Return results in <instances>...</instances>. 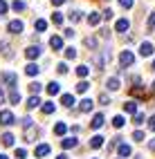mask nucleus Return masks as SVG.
I'll use <instances>...</instances> for the list:
<instances>
[{"mask_svg": "<svg viewBox=\"0 0 155 159\" xmlns=\"http://www.w3.org/2000/svg\"><path fill=\"white\" fill-rule=\"evenodd\" d=\"M56 70H59V74H65V72H68V65H65V63H59Z\"/></svg>", "mask_w": 155, "mask_h": 159, "instance_id": "nucleus-45", "label": "nucleus"}, {"mask_svg": "<svg viewBox=\"0 0 155 159\" xmlns=\"http://www.w3.org/2000/svg\"><path fill=\"white\" fill-rule=\"evenodd\" d=\"M61 103H63L65 108H72L77 101H74V97H72V94H61Z\"/></svg>", "mask_w": 155, "mask_h": 159, "instance_id": "nucleus-16", "label": "nucleus"}, {"mask_svg": "<svg viewBox=\"0 0 155 159\" xmlns=\"http://www.w3.org/2000/svg\"><path fill=\"white\" fill-rule=\"evenodd\" d=\"M88 88H90V83H88V81H79V83H77V92H79V94L88 92Z\"/></svg>", "mask_w": 155, "mask_h": 159, "instance_id": "nucleus-26", "label": "nucleus"}, {"mask_svg": "<svg viewBox=\"0 0 155 159\" xmlns=\"http://www.w3.org/2000/svg\"><path fill=\"white\" fill-rule=\"evenodd\" d=\"M0 139H2V146H7V148H9V146H14V134H12V132H5L2 137H0Z\"/></svg>", "mask_w": 155, "mask_h": 159, "instance_id": "nucleus-19", "label": "nucleus"}, {"mask_svg": "<svg viewBox=\"0 0 155 159\" xmlns=\"http://www.w3.org/2000/svg\"><path fill=\"white\" fill-rule=\"evenodd\" d=\"M12 123H16V116L9 110H0V125H12Z\"/></svg>", "mask_w": 155, "mask_h": 159, "instance_id": "nucleus-3", "label": "nucleus"}, {"mask_svg": "<svg viewBox=\"0 0 155 159\" xmlns=\"http://www.w3.org/2000/svg\"><path fill=\"white\" fill-rule=\"evenodd\" d=\"M119 5H121L124 9H130V7H133V0H119Z\"/></svg>", "mask_w": 155, "mask_h": 159, "instance_id": "nucleus-44", "label": "nucleus"}, {"mask_svg": "<svg viewBox=\"0 0 155 159\" xmlns=\"http://www.w3.org/2000/svg\"><path fill=\"white\" fill-rule=\"evenodd\" d=\"M133 139H135V141H144L146 137H144V132H142V130H135V132H133Z\"/></svg>", "mask_w": 155, "mask_h": 159, "instance_id": "nucleus-37", "label": "nucleus"}, {"mask_svg": "<svg viewBox=\"0 0 155 159\" xmlns=\"http://www.w3.org/2000/svg\"><path fill=\"white\" fill-rule=\"evenodd\" d=\"M23 27H25L23 20H12V23L7 25V29L12 31V34H20V31H23Z\"/></svg>", "mask_w": 155, "mask_h": 159, "instance_id": "nucleus-5", "label": "nucleus"}, {"mask_svg": "<svg viewBox=\"0 0 155 159\" xmlns=\"http://www.w3.org/2000/svg\"><path fill=\"white\" fill-rule=\"evenodd\" d=\"M130 146L128 143H119V157H130Z\"/></svg>", "mask_w": 155, "mask_h": 159, "instance_id": "nucleus-21", "label": "nucleus"}, {"mask_svg": "<svg viewBox=\"0 0 155 159\" xmlns=\"http://www.w3.org/2000/svg\"><path fill=\"white\" fill-rule=\"evenodd\" d=\"M5 101V92H2V88H0V103Z\"/></svg>", "mask_w": 155, "mask_h": 159, "instance_id": "nucleus-51", "label": "nucleus"}, {"mask_svg": "<svg viewBox=\"0 0 155 159\" xmlns=\"http://www.w3.org/2000/svg\"><path fill=\"white\" fill-rule=\"evenodd\" d=\"M124 123H126V119H124L121 114H117L115 119H112V125H115V128H124Z\"/></svg>", "mask_w": 155, "mask_h": 159, "instance_id": "nucleus-31", "label": "nucleus"}, {"mask_svg": "<svg viewBox=\"0 0 155 159\" xmlns=\"http://www.w3.org/2000/svg\"><path fill=\"white\" fill-rule=\"evenodd\" d=\"M47 92L52 94V97H56V94L61 92V85L59 83H47Z\"/></svg>", "mask_w": 155, "mask_h": 159, "instance_id": "nucleus-22", "label": "nucleus"}, {"mask_svg": "<svg viewBox=\"0 0 155 159\" xmlns=\"http://www.w3.org/2000/svg\"><path fill=\"white\" fill-rule=\"evenodd\" d=\"M25 56H27L29 61L38 58V56H40V47H38V45H32V47H27V49H25Z\"/></svg>", "mask_w": 155, "mask_h": 159, "instance_id": "nucleus-4", "label": "nucleus"}, {"mask_svg": "<svg viewBox=\"0 0 155 159\" xmlns=\"http://www.w3.org/2000/svg\"><path fill=\"white\" fill-rule=\"evenodd\" d=\"M52 23L54 25H63V16L61 14H52Z\"/></svg>", "mask_w": 155, "mask_h": 159, "instance_id": "nucleus-36", "label": "nucleus"}, {"mask_svg": "<svg viewBox=\"0 0 155 159\" xmlns=\"http://www.w3.org/2000/svg\"><path fill=\"white\" fill-rule=\"evenodd\" d=\"M34 134H36V128H25V141H34Z\"/></svg>", "mask_w": 155, "mask_h": 159, "instance_id": "nucleus-27", "label": "nucleus"}, {"mask_svg": "<svg viewBox=\"0 0 155 159\" xmlns=\"http://www.w3.org/2000/svg\"><path fill=\"white\" fill-rule=\"evenodd\" d=\"M88 74H90V67H88V65H79V67H77V76H79V79H86Z\"/></svg>", "mask_w": 155, "mask_h": 159, "instance_id": "nucleus-20", "label": "nucleus"}, {"mask_svg": "<svg viewBox=\"0 0 155 159\" xmlns=\"http://www.w3.org/2000/svg\"><path fill=\"white\" fill-rule=\"evenodd\" d=\"M153 29H155V14L148 16V31H153Z\"/></svg>", "mask_w": 155, "mask_h": 159, "instance_id": "nucleus-43", "label": "nucleus"}, {"mask_svg": "<svg viewBox=\"0 0 155 159\" xmlns=\"http://www.w3.org/2000/svg\"><path fill=\"white\" fill-rule=\"evenodd\" d=\"M81 18H83V16H81V11H72V14H70V20H72V23H79Z\"/></svg>", "mask_w": 155, "mask_h": 159, "instance_id": "nucleus-38", "label": "nucleus"}, {"mask_svg": "<svg viewBox=\"0 0 155 159\" xmlns=\"http://www.w3.org/2000/svg\"><path fill=\"white\" fill-rule=\"evenodd\" d=\"M148 148H151V150H155V139H151V141H148Z\"/></svg>", "mask_w": 155, "mask_h": 159, "instance_id": "nucleus-50", "label": "nucleus"}, {"mask_svg": "<svg viewBox=\"0 0 155 159\" xmlns=\"http://www.w3.org/2000/svg\"><path fill=\"white\" fill-rule=\"evenodd\" d=\"M65 132H68V125H65V123H56V125H54V134L63 137Z\"/></svg>", "mask_w": 155, "mask_h": 159, "instance_id": "nucleus-24", "label": "nucleus"}, {"mask_svg": "<svg viewBox=\"0 0 155 159\" xmlns=\"http://www.w3.org/2000/svg\"><path fill=\"white\" fill-rule=\"evenodd\" d=\"M151 70H153V72H155V61H153V65H151Z\"/></svg>", "mask_w": 155, "mask_h": 159, "instance_id": "nucleus-53", "label": "nucleus"}, {"mask_svg": "<svg viewBox=\"0 0 155 159\" xmlns=\"http://www.w3.org/2000/svg\"><path fill=\"white\" fill-rule=\"evenodd\" d=\"M38 72H40V67L34 65V63H29V65L25 67V74H27V76H38Z\"/></svg>", "mask_w": 155, "mask_h": 159, "instance_id": "nucleus-17", "label": "nucleus"}, {"mask_svg": "<svg viewBox=\"0 0 155 159\" xmlns=\"http://www.w3.org/2000/svg\"><path fill=\"white\" fill-rule=\"evenodd\" d=\"M45 155H49V146H47V143H40V146H36L34 157H45Z\"/></svg>", "mask_w": 155, "mask_h": 159, "instance_id": "nucleus-11", "label": "nucleus"}, {"mask_svg": "<svg viewBox=\"0 0 155 159\" xmlns=\"http://www.w3.org/2000/svg\"><path fill=\"white\" fill-rule=\"evenodd\" d=\"M65 2V0H52V5H54V7H59V5H63Z\"/></svg>", "mask_w": 155, "mask_h": 159, "instance_id": "nucleus-49", "label": "nucleus"}, {"mask_svg": "<svg viewBox=\"0 0 155 159\" xmlns=\"http://www.w3.org/2000/svg\"><path fill=\"white\" fill-rule=\"evenodd\" d=\"M54 112V103H43V114H52Z\"/></svg>", "mask_w": 155, "mask_h": 159, "instance_id": "nucleus-35", "label": "nucleus"}, {"mask_svg": "<svg viewBox=\"0 0 155 159\" xmlns=\"http://www.w3.org/2000/svg\"><path fill=\"white\" fill-rule=\"evenodd\" d=\"M49 47L54 49V52L63 49V38H61V36H52V38H49Z\"/></svg>", "mask_w": 155, "mask_h": 159, "instance_id": "nucleus-7", "label": "nucleus"}, {"mask_svg": "<svg viewBox=\"0 0 155 159\" xmlns=\"http://www.w3.org/2000/svg\"><path fill=\"white\" fill-rule=\"evenodd\" d=\"M153 52H155V47L151 43H142L139 45V56H153Z\"/></svg>", "mask_w": 155, "mask_h": 159, "instance_id": "nucleus-6", "label": "nucleus"}, {"mask_svg": "<svg viewBox=\"0 0 155 159\" xmlns=\"http://www.w3.org/2000/svg\"><path fill=\"white\" fill-rule=\"evenodd\" d=\"M0 159H9V157H5V155H0Z\"/></svg>", "mask_w": 155, "mask_h": 159, "instance_id": "nucleus-55", "label": "nucleus"}, {"mask_svg": "<svg viewBox=\"0 0 155 159\" xmlns=\"http://www.w3.org/2000/svg\"><path fill=\"white\" fill-rule=\"evenodd\" d=\"M133 123H135V125H142V123H144V114H139V112H137L135 116H133Z\"/></svg>", "mask_w": 155, "mask_h": 159, "instance_id": "nucleus-40", "label": "nucleus"}, {"mask_svg": "<svg viewBox=\"0 0 155 159\" xmlns=\"http://www.w3.org/2000/svg\"><path fill=\"white\" fill-rule=\"evenodd\" d=\"M106 85H108V90H112V92H115V90H119V79H117V76L108 79V83H106Z\"/></svg>", "mask_w": 155, "mask_h": 159, "instance_id": "nucleus-23", "label": "nucleus"}, {"mask_svg": "<svg viewBox=\"0 0 155 159\" xmlns=\"http://www.w3.org/2000/svg\"><path fill=\"white\" fill-rule=\"evenodd\" d=\"M40 90H43V88H40V83H38V81H36V83H32V85H29V92H32L34 97H38V92H40Z\"/></svg>", "mask_w": 155, "mask_h": 159, "instance_id": "nucleus-32", "label": "nucleus"}, {"mask_svg": "<svg viewBox=\"0 0 155 159\" xmlns=\"http://www.w3.org/2000/svg\"><path fill=\"white\" fill-rule=\"evenodd\" d=\"M7 9H9V5L5 2V0H0V16H5V14H7Z\"/></svg>", "mask_w": 155, "mask_h": 159, "instance_id": "nucleus-42", "label": "nucleus"}, {"mask_svg": "<svg viewBox=\"0 0 155 159\" xmlns=\"http://www.w3.org/2000/svg\"><path fill=\"white\" fill-rule=\"evenodd\" d=\"M27 157V150L25 148H16V159H25Z\"/></svg>", "mask_w": 155, "mask_h": 159, "instance_id": "nucleus-39", "label": "nucleus"}, {"mask_svg": "<svg viewBox=\"0 0 155 159\" xmlns=\"http://www.w3.org/2000/svg\"><path fill=\"white\" fill-rule=\"evenodd\" d=\"M101 146H103V137H101V134H95V137L90 139V148H92V150H99Z\"/></svg>", "mask_w": 155, "mask_h": 159, "instance_id": "nucleus-10", "label": "nucleus"}, {"mask_svg": "<svg viewBox=\"0 0 155 159\" xmlns=\"http://www.w3.org/2000/svg\"><path fill=\"white\" fill-rule=\"evenodd\" d=\"M101 14H103V18H106V20L112 18V11H110V9H106V11H101Z\"/></svg>", "mask_w": 155, "mask_h": 159, "instance_id": "nucleus-47", "label": "nucleus"}, {"mask_svg": "<svg viewBox=\"0 0 155 159\" xmlns=\"http://www.w3.org/2000/svg\"><path fill=\"white\" fill-rule=\"evenodd\" d=\"M61 146H63L65 150H70V148L77 146V139H74V137H72V139H63V141H61Z\"/></svg>", "mask_w": 155, "mask_h": 159, "instance_id": "nucleus-29", "label": "nucleus"}, {"mask_svg": "<svg viewBox=\"0 0 155 159\" xmlns=\"http://www.w3.org/2000/svg\"><path fill=\"white\" fill-rule=\"evenodd\" d=\"M128 27H130L128 18H119L117 23H115V29H117V31H128Z\"/></svg>", "mask_w": 155, "mask_h": 159, "instance_id": "nucleus-12", "label": "nucleus"}, {"mask_svg": "<svg viewBox=\"0 0 155 159\" xmlns=\"http://www.w3.org/2000/svg\"><path fill=\"white\" fill-rule=\"evenodd\" d=\"M148 128H151V130H153V132H155V116H153V119H151V121H148Z\"/></svg>", "mask_w": 155, "mask_h": 159, "instance_id": "nucleus-48", "label": "nucleus"}, {"mask_svg": "<svg viewBox=\"0 0 155 159\" xmlns=\"http://www.w3.org/2000/svg\"><path fill=\"white\" fill-rule=\"evenodd\" d=\"M101 18H103V14L95 11V14H90V16H88V23H90V25H99V23H101Z\"/></svg>", "mask_w": 155, "mask_h": 159, "instance_id": "nucleus-18", "label": "nucleus"}, {"mask_svg": "<svg viewBox=\"0 0 155 159\" xmlns=\"http://www.w3.org/2000/svg\"><path fill=\"white\" fill-rule=\"evenodd\" d=\"M92 108H95V101H92V99H83V101L79 103V110L81 112H90Z\"/></svg>", "mask_w": 155, "mask_h": 159, "instance_id": "nucleus-9", "label": "nucleus"}, {"mask_svg": "<svg viewBox=\"0 0 155 159\" xmlns=\"http://www.w3.org/2000/svg\"><path fill=\"white\" fill-rule=\"evenodd\" d=\"M56 159H68V157H65V155H59V157H56Z\"/></svg>", "mask_w": 155, "mask_h": 159, "instance_id": "nucleus-52", "label": "nucleus"}, {"mask_svg": "<svg viewBox=\"0 0 155 159\" xmlns=\"http://www.w3.org/2000/svg\"><path fill=\"white\" fill-rule=\"evenodd\" d=\"M130 94H133V97H139V99H146V97H148L146 90L139 88V85H133V88H130Z\"/></svg>", "mask_w": 155, "mask_h": 159, "instance_id": "nucleus-13", "label": "nucleus"}, {"mask_svg": "<svg viewBox=\"0 0 155 159\" xmlns=\"http://www.w3.org/2000/svg\"><path fill=\"white\" fill-rule=\"evenodd\" d=\"M99 103H103V105H108V103H110V99H108V94H101V97H99Z\"/></svg>", "mask_w": 155, "mask_h": 159, "instance_id": "nucleus-46", "label": "nucleus"}, {"mask_svg": "<svg viewBox=\"0 0 155 159\" xmlns=\"http://www.w3.org/2000/svg\"><path fill=\"white\" fill-rule=\"evenodd\" d=\"M36 105H40V99H38V97H34V94H32V97H29V101H27V110H34Z\"/></svg>", "mask_w": 155, "mask_h": 159, "instance_id": "nucleus-25", "label": "nucleus"}, {"mask_svg": "<svg viewBox=\"0 0 155 159\" xmlns=\"http://www.w3.org/2000/svg\"><path fill=\"white\" fill-rule=\"evenodd\" d=\"M12 7H14V11H23V9H25V2H20V0H14Z\"/></svg>", "mask_w": 155, "mask_h": 159, "instance_id": "nucleus-33", "label": "nucleus"}, {"mask_svg": "<svg viewBox=\"0 0 155 159\" xmlns=\"http://www.w3.org/2000/svg\"><path fill=\"white\" fill-rule=\"evenodd\" d=\"M0 52H2L5 58H12V56H14V54H12V45H9L7 40H2V43H0Z\"/></svg>", "mask_w": 155, "mask_h": 159, "instance_id": "nucleus-14", "label": "nucleus"}, {"mask_svg": "<svg viewBox=\"0 0 155 159\" xmlns=\"http://www.w3.org/2000/svg\"><path fill=\"white\" fill-rule=\"evenodd\" d=\"M86 45H88L90 49H97V40H95V38H90V36H88V38H86Z\"/></svg>", "mask_w": 155, "mask_h": 159, "instance_id": "nucleus-41", "label": "nucleus"}, {"mask_svg": "<svg viewBox=\"0 0 155 159\" xmlns=\"http://www.w3.org/2000/svg\"><path fill=\"white\" fill-rule=\"evenodd\" d=\"M9 101H12V103H20V92H18L16 88L9 92Z\"/></svg>", "mask_w": 155, "mask_h": 159, "instance_id": "nucleus-30", "label": "nucleus"}, {"mask_svg": "<svg viewBox=\"0 0 155 159\" xmlns=\"http://www.w3.org/2000/svg\"><path fill=\"white\" fill-rule=\"evenodd\" d=\"M151 88H153V94H155V81H153V85H151Z\"/></svg>", "mask_w": 155, "mask_h": 159, "instance_id": "nucleus-54", "label": "nucleus"}, {"mask_svg": "<svg viewBox=\"0 0 155 159\" xmlns=\"http://www.w3.org/2000/svg\"><path fill=\"white\" fill-rule=\"evenodd\" d=\"M34 29H36V31H45V29H47V23H45L43 18H38L36 23H34Z\"/></svg>", "mask_w": 155, "mask_h": 159, "instance_id": "nucleus-28", "label": "nucleus"}, {"mask_svg": "<svg viewBox=\"0 0 155 159\" xmlns=\"http://www.w3.org/2000/svg\"><path fill=\"white\" fill-rule=\"evenodd\" d=\"M90 125H92V130H99L103 125V114H95V116H92V121H90Z\"/></svg>", "mask_w": 155, "mask_h": 159, "instance_id": "nucleus-15", "label": "nucleus"}, {"mask_svg": "<svg viewBox=\"0 0 155 159\" xmlns=\"http://www.w3.org/2000/svg\"><path fill=\"white\" fill-rule=\"evenodd\" d=\"M65 58H77V49L74 47H65Z\"/></svg>", "mask_w": 155, "mask_h": 159, "instance_id": "nucleus-34", "label": "nucleus"}, {"mask_svg": "<svg viewBox=\"0 0 155 159\" xmlns=\"http://www.w3.org/2000/svg\"><path fill=\"white\" fill-rule=\"evenodd\" d=\"M119 63H121L124 67L133 65V63H135V56H133V52H130V49H124L121 54H119Z\"/></svg>", "mask_w": 155, "mask_h": 159, "instance_id": "nucleus-2", "label": "nucleus"}, {"mask_svg": "<svg viewBox=\"0 0 155 159\" xmlns=\"http://www.w3.org/2000/svg\"><path fill=\"white\" fill-rule=\"evenodd\" d=\"M124 112L135 116V114H137V103H135V101H126V103H124Z\"/></svg>", "mask_w": 155, "mask_h": 159, "instance_id": "nucleus-8", "label": "nucleus"}, {"mask_svg": "<svg viewBox=\"0 0 155 159\" xmlns=\"http://www.w3.org/2000/svg\"><path fill=\"white\" fill-rule=\"evenodd\" d=\"M0 83H5V85H9V88L14 90L18 85V76L12 74V72H2V74H0Z\"/></svg>", "mask_w": 155, "mask_h": 159, "instance_id": "nucleus-1", "label": "nucleus"}]
</instances>
